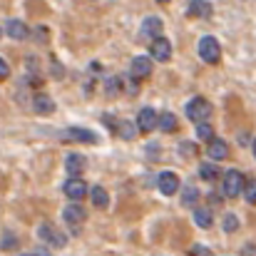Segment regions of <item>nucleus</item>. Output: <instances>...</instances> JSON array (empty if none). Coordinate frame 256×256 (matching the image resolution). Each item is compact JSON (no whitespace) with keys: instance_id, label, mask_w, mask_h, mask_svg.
I'll list each match as a JSON object with an SVG mask.
<instances>
[{"instance_id":"nucleus-1","label":"nucleus","mask_w":256,"mask_h":256,"mask_svg":"<svg viewBox=\"0 0 256 256\" xmlns=\"http://www.w3.org/2000/svg\"><path fill=\"white\" fill-rule=\"evenodd\" d=\"M196 50H199V58H202L206 65H216V62L222 60V45H219V40H216L214 35H204V38L199 40Z\"/></svg>"},{"instance_id":"nucleus-2","label":"nucleus","mask_w":256,"mask_h":256,"mask_svg":"<svg viewBox=\"0 0 256 256\" xmlns=\"http://www.w3.org/2000/svg\"><path fill=\"white\" fill-rule=\"evenodd\" d=\"M186 117L192 122H196V124L209 122V117H212V102L204 100V97H192L186 102Z\"/></svg>"},{"instance_id":"nucleus-3","label":"nucleus","mask_w":256,"mask_h":256,"mask_svg":"<svg viewBox=\"0 0 256 256\" xmlns=\"http://www.w3.org/2000/svg\"><path fill=\"white\" fill-rule=\"evenodd\" d=\"M244 176H242V172L236 170H226L224 172V179H222V189H224V196H232V199H236V196H242V192H244Z\"/></svg>"},{"instance_id":"nucleus-4","label":"nucleus","mask_w":256,"mask_h":256,"mask_svg":"<svg viewBox=\"0 0 256 256\" xmlns=\"http://www.w3.org/2000/svg\"><path fill=\"white\" fill-rule=\"evenodd\" d=\"M38 234H40V239H42L48 246H52V249H62V246L68 244V236H65L60 229H55L52 224H42V226L38 229Z\"/></svg>"},{"instance_id":"nucleus-5","label":"nucleus","mask_w":256,"mask_h":256,"mask_svg":"<svg viewBox=\"0 0 256 256\" xmlns=\"http://www.w3.org/2000/svg\"><path fill=\"white\" fill-rule=\"evenodd\" d=\"M85 216H87V209L80 202H70V204L62 209V219H65L70 226H80V224L85 222Z\"/></svg>"},{"instance_id":"nucleus-6","label":"nucleus","mask_w":256,"mask_h":256,"mask_svg":"<svg viewBox=\"0 0 256 256\" xmlns=\"http://www.w3.org/2000/svg\"><path fill=\"white\" fill-rule=\"evenodd\" d=\"M62 189H65V194H68L70 202H80V199H85L87 196V189H90V186H87L80 176H70V179L65 182Z\"/></svg>"},{"instance_id":"nucleus-7","label":"nucleus","mask_w":256,"mask_h":256,"mask_svg":"<svg viewBox=\"0 0 256 256\" xmlns=\"http://www.w3.org/2000/svg\"><path fill=\"white\" fill-rule=\"evenodd\" d=\"M150 75H152V60H150V58H134V60L130 62V78L144 80V78H150Z\"/></svg>"},{"instance_id":"nucleus-8","label":"nucleus","mask_w":256,"mask_h":256,"mask_svg":"<svg viewBox=\"0 0 256 256\" xmlns=\"http://www.w3.org/2000/svg\"><path fill=\"white\" fill-rule=\"evenodd\" d=\"M150 50H152V58L157 62H167L172 58V42L167 38H154L152 45H150Z\"/></svg>"},{"instance_id":"nucleus-9","label":"nucleus","mask_w":256,"mask_h":256,"mask_svg":"<svg viewBox=\"0 0 256 256\" xmlns=\"http://www.w3.org/2000/svg\"><path fill=\"white\" fill-rule=\"evenodd\" d=\"M137 127L140 132H152L157 130V112L152 107H142L140 114H137Z\"/></svg>"},{"instance_id":"nucleus-10","label":"nucleus","mask_w":256,"mask_h":256,"mask_svg":"<svg viewBox=\"0 0 256 256\" xmlns=\"http://www.w3.org/2000/svg\"><path fill=\"white\" fill-rule=\"evenodd\" d=\"M206 154H209V162H222V160L229 157V144H226L224 140L214 137V140L209 142V147H206Z\"/></svg>"},{"instance_id":"nucleus-11","label":"nucleus","mask_w":256,"mask_h":256,"mask_svg":"<svg viewBox=\"0 0 256 256\" xmlns=\"http://www.w3.org/2000/svg\"><path fill=\"white\" fill-rule=\"evenodd\" d=\"M62 140H70V142H90L94 144L97 142V134L92 130H82V127H70L62 132Z\"/></svg>"},{"instance_id":"nucleus-12","label":"nucleus","mask_w":256,"mask_h":256,"mask_svg":"<svg viewBox=\"0 0 256 256\" xmlns=\"http://www.w3.org/2000/svg\"><path fill=\"white\" fill-rule=\"evenodd\" d=\"M157 186H160V192H162V194L172 196V194H176V192H179V176H176L174 172H162V174H160V179H157Z\"/></svg>"},{"instance_id":"nucleus-13","label":"nucleus","mask_w":256,"mask_h":256,"mask_svg":"<svg viewBox=\"0 0 256 256\" xmlns=\"http://www.w3.org/2000/svg\"><path fill=\"white\" fill-rule=\"evenodd\" d=\"M5 35H8L10 40H28L30 30H28V25H25L22 20H8V22H5Z\"/></svg>"},{"instance_id":"nucleus-14","label":"nucleus","mask_w":256,"mask_h":256,"mask_svg":"<svg viewBox=\"0 0 256 256\" xmlns=\"http://www.w3.org/2000/svg\"><path fill=\"white\" fill-rule=\"evenodd\" d=\"M162 30H164V25H162V20H160L157 15L144 18V22H142V35H144V38H150V40L162 38Z\"/></svg>"},{"instance_id":"nucleus-15","label":"nucleus","mask_w":256,"mask_h":256,"mask_svg":"<svg viewBox=\"0 0 256 256\" xmlns=\"http://www.w3.org/2000/svg\"><path fill=\"white\" fill-rule=\"evenodd\" d=\"M87 167V160L82 154H78V152H72V154H68V160H65V170L70 172V176H80Z\"/></svg>"},{"instance_id":"nucleus-16","label":"nucleus","mask_w":256,"mask_h":256,"mask_svg":"<svg viewBox=\"0 0 256 256\" xmlns=\"http://www.w3.org/2000/svg\"><path fill=\"white\" fill-rule=\"evenodd\" d=\"M194 224L199 229H212V224H214L212 209L209 206H194Z\"/></svg>"},{"instance_id":"nucleus-17","label":"nucleus","mask_w":256,"mask_h":256,"mask_svg":"<svg viewBox=\"0 0 256 256\" xmlns=\"http://www.w3.org/2000/svg\"><path fill=\"white\" fill-rule=\"evenodd\" d=\"M186 15L189 18H212V2H206V0H192L189 8H186Z\"/></svg>"},{"instance_id":"nucleus-18","label":"nucleus","mask_w":256,"mask_h":256,"mask_svg":"<svg viewBox=\"0 0 256 256\" xmlns=\"http://www.w3.org/2000/svg\"><path fill=\"white\" fill-rule=\"evenodd\" d=\"M32 112H38V114H50V112H55L52 97H48V94H35V97H32Z\"/></svg>"},{"instance_id":"nucleus-19","label":"nucleus","mask_w":256,"mask_h":256,"mask_svg":"<svg viewBox=\"0 0 256 256\" xmlns=\"http://www.w3.org/2000/svg\"><path fill=\"white\" fill-rule=\"evenodd\" d=\"M87 194H90V199H92V204L97 206V209H107V204H110V194H107V189L104 186H90L87 189Z\"/></svg>"},{"instance_id":"nucleus-20","label":"nucleus","mask_w":256,"mask_h":256,"mask_svg":"<svg viewBox=\"0 0 256 256\" xmlns=\"http://www.w3.org/2000/svg\"><path fill=\"white\" fill-rule=\"evenodd\" d=\"M157 130H162V132H174V130H176V117H174L172 112H162V114L157 117Z\"/></svg>"},{"instance_id":"nucleus-21","label":"nucleus","mask_w":256,"mask_h":256,"mask_svg":"<svg viewBox=\"0 0 256 256\" xmlns=\"http://www.w3.org/2000/svg\"><path fill=\"white\" fill-rule=\"evenodd\" d=\"M199 176H202L204 182H214V179L219 176V167H216L214 162H202V164H199Z\"/></svg>"},{"instance_id":"nucleus-22","label":"nucleus","mask_w":256,"mask_h":256,"mask_svg":"<svg viewBox=\"0 0 256 256\" xmlns=\"http://www.w3.org/2000/svg\"><path fill=\"white\" fill-rule=\"evenodd\" d=\"M199 202V189L196 186H184V192H182V204L184 206H192V204H196Z\"/></svg>"},{"instance_id":"nucleus-23","label":"nucleus","mask_w":256,"mask_h":256,"mask_svg":"<svg viewBox=\"0 0 256 256\" xmlns=\"http://www.w3.org/2000/svg\"><path fill=\"white\" fill-rule=\"evenodd\" d=\"M244 199L249 202V204H256V179H249V182H244Z\"/></svg>"},{"instance_id":"nucleus-24","label":"nucleus","mask_w":256,"mask_h":256,"mask_svg":"<svg viewBox=\"0 0 256 256\" xmlns=\"http://www.w3.org/2000/svg\"><path fill=\"white\" fill-rule=\"evenodd\" d=\"M196 137H199V140H206V142H212V140H214V130H212V124H209V122H204V124H196Z\"/></svg>"},{"instance_id":"nucleus-25","label":"nucleus","mask_w":256,"mask_h":256,"mask_svg":"<svg viewBox=\"0 0 256 256\" xmlns=\"http://www.w3.org/2000/svg\"><path fill=\"white\" fill-rule=\"evenodd\" d=\"M117 134H120L122 140H132V137H134L132 122H120V124H117Z\"/></svg>"},{"instance_id":"nucleus-26","label":"nucleus","mask_w":256,"mask_h":256,"mask_svg":"<svg viewBox=\"0 0 256 256\" xmlns=\"http://www.w3.org/2000/svg\"><path fill=\"white\" fill-rule=\"evenodd\" d=\"M236 229H239V219H236L234 214H226V216H224V232L232 234V232H236Z\"/></svg>"},{"instance_id":"nucleus-27","label":"nucleus","mask_w":256,"mask_h":256,"mask_svg":"<svg viewBox=\"0 0 256 256\" xmlns=\"http://www.w3.org/2000/svg\"><path fill=\"white\" fill-rule=\"evenodd\" d=\"M194 152H196V144H192V142H182V154H184V157H189V154L194 157Z\"/></svg>"},{"instance_id":"nucleus-28","label":"nucleus","mask_w":256,"mask_h":256,"mask_svg":"<svg viewBox=\"0 0 256 256\" xmlns=\"http://www.w3.org/2000/svg\"><path fill=\"white\" fill-rule=\"evenodd\" d=\"M120 90V78H112V80H107V94H114Z\"/></svg>"},{"instance_id":"nucleus-29","label":"nucleus","mask_w":256,"mask_h":256,"mask_svg":"<svg viewBox=\"0 0 256 256\" xmlns=\"http://www.w3.org/2000/svg\"><path fill=\"white\" fill-rule=\"evenodd\" d=\"M137 92H140L137 80H134V78H130V82H127V94H137Z\"/></svg>"},{"instance_id":"nucleus-30","label":"nucleus","mask_w":256,"mask_h":256,"mask_svg":"<svg viewBox=\"0 0 256 256\" xmlns=\"http://www.w3.org/2000/svg\"><path fill=\"white\" fill-rule=\"evenodd\" d=\"M189 256H209V252H206L204 246H192V249H189Z\"/></svg>"},{"instance_id":"nucleus-31","label":"nucleus","mask_w":256,"mask_h":256,"mask_svg":"<svg viewBox=\"0 0 256 256\" xmlns=\"http://www.w3.org/2000/svg\"><path fill=\"white\" fill-rule=\"evenodd\" d=\"M8 75H10V68H8V62L0 58V80H5Z\"/></svg>"},{"instance_id":"nucleus-32","label":"nucleus","mask_w":256,"mask_h":256,"mask_svg":"<svg viewBox=\"0 0 256 256\" xmlns=\"http://www.w3.org/2000/svg\"><path fill=\"white\" fill-rule=\"evenodd\" d=\"M252 150H254V157H256V140H254V144H252Z\"/></svg>"},{"instance_id":"nucleus-33","label":"nucleus","mask_w":256,"mask_h":256,"mask_svg":"<svg viewBox=\"0 0 256 256\" xmlns=\"http://www.w3.org/2000/svg\"><path fill=\"white\" fill-rule=\"evenodd\" d=\"M157 2H170V0H157Z\"/></svg>"},{"instance_id":"nucleus-34","label":"nucleus","mask_w":256,"mask_h":256,"mask_svg":"<svg viewBox=\"0 0 256 256\" xmlns=\"http://www.w3.org/2000/svg\"><path fill=\"white\" fill-rule=\"evenodd\" d=\"M0 35H2V28H0Z\"/></svg>"}]
</instances>
